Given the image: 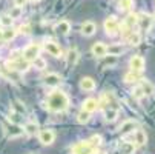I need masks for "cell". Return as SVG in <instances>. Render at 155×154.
Segmentation results:
<instances>
[{"instance_id": "cell-1", "label": "cell", "mask_w": 155, "mask_h": 154, "mask_svg": "<svg viewBox=\"0 0 155 154\" xmlns=\"http://www.w3.org/2000/svg\"><path fill=\"white\" fill-rule=\"evenodd\" d=\"M69 106V97L63 91H54L46 99V108L52 113H61Z\"/></svg>"}, {"instance_id": "cell-2", "label": "cell", "mask_w": 155, "mask_h": 154, "mask_svg": "<svg viewBox=\"0 0 155 154\" xmlns=\"http://www.w3.org/2000/svg\"><path fill=\"white\" fill-rule=\"evenodd\" d=\"M6 68L11 71H26L29 68V62H26L23 57L21 59H14L11 62H6Z\"/></svg>"}, {"instance_id": "cell-3", "label": "cell", "mask_w": 155, "mask_h": 154, "mask_svg": "<svg viewBox=\"0 0 155 154\" xmlns=\"http://www.w3.org/2000/svg\"><path fill=\"white\" fill-rule=\"evenodd\" d=\"M21 56H23V59H25L26 62H29V63H31L35 57H38V56H40V46H38V45H35V43H31V45H28V46L23 50Z\"/></svg>"}, {"instance_id": "cell-4", "label": "cell", "mask_w": 155, "mask_h": 154, "mask_svg": "<svg viewBox=\"0 0 155 154\" xmlns=\"http://www.w3.org/2000/svg\"><path fill=\"white\" fill-rule=\"evenodd\" d=\"M118 29H120V25H118V22L114 15H110L104 20V31H106L107 36H110V37L115 36L118 33Z\"/></svg>"}, {"instance_id": "cell-5", "label": "cell", "mask_w": 155, "mask_h": 154, "mask_svg": "<svg viewBox=\"0 0 155 154\" xmlns=\"http://www.w3.org/2000/svg\"><path fill=\"white\" fill-rule=\"evenodd\" d=\"M38 139H40L41 145H45V146L52 145L54 140H55V133L52 129H41L40 134H38Z\"/></svg>"}, {"instance_id": "cell-6", "label": "cell", "mask_w": 155, "mask_h": 154, "mask_svg": "<svg viewBox=\"0 0 155 154\" xmlns=\"http://www.w3.org/2000/svg\"><path fill=\"white\" fill-rule=\"evenodd\" d=\"M72 152L74 154H94L95 148H92L87 142H81V143H77L72 146Z\"/></svg>"}, {"instance_id": "cell-7", "label": "cell", "mask_w": 155, "mask_h": 154, "mask_svg": "<svg viewBox=\"0 0 155 154\" xmlns=\"http://www.w3.org/2000/svg\"><path fill=\"white\" fill-rule=\"evenodd\" d=\"M129 67L132 71H135V73H140L144 70V59L141 56H132L130 60H129Z\"/></svg>"}, {"instance_id": "cell-8", "label": "cell", "mask_w": 155, "mask_h": 154, "mask_svg": "<svg viewBox=\"0 0 155 154\" xmlns=\"http://www.w3.org/2000/svg\"><path fill=\"white\" fill-rule=\"evenodd\" d=\"M43 48H45L51 56H54V57H63V51H61V48L57 45L55 42H45V45H43Z\"/></svg>"}, {"instance_id": "cell-9", "label": "cell", "mask_w": 155, "mask_h": 154, "mask_svg": "<svg viewBox=\"0 0 155 154\" xmlns=\"http://www.w3.org/2000/svg\"><path fill=\"white\" fill-rule=\"evenodd\" d=\"M54 31L57 34L66 36V34H69V31H71V23L68 20H60V22H57V25L54 26Z\"/></svg>"}, {"instance_id": "cell-10", "label": "cell", "mask_w": 155, "mask_h": 154, "mask_svg": "<svg viewBox=\"0 0 155 154\" xmlns=\"http://www.w3.org/2000/svg\"><path fill=\"white\" fill-rule=\"evenodd\" d=\"M95 31H97V26H95L94 22H89V20H87V22H84V23L81 25V34H83L84 37L94 36Z\"/></svg>"}, {"instance_id": "cell-11", "label": "cell", "mask_w": 155, "mask_h": 154, "mask_svg": "<svg viewBox=\"0 0 155 154\" xmlns=\"http://www.w3.org/2000/svg\"><path fill=\"white\" fill-rule=\"evenodd\" d=\"M98 100L97 99H92V97H89V99H86L84 102H83V109L84 111H87V113H94V111H97L98 109Z\"/></svg>"}, {"instance_id": "cell-12", "label": "cell", "mask_w": 155, "mask_h": 154, "mask_svg": "<svg viewBox=\"0 0 155 154\" xmlns=\"http://www.w3.org/2000/svg\"><path fill=\"white\" fill-rule=\"evenodd\" d=\"M138 126L137 120H126L121 126H120V133L124 136V134H129V133H134V129Z\"/></svg>"}, {"instance_id": "cell-13", "label": "cell", "mask_w": 155, "mask_h": 154, "mask_svg": "<svg viewBox=\"0 0 155 154\" xmlns=\"http://www.w3.org/2000/svg\"><path fill=\"white\" fill-rule=\"evenodd\" d=\"M60 82H61V77H60L57 73H51V74H48V76L45 77V85H46V86H51V88L58 86Z\"/></svg>"}, {"instance_id": "cell-14", "label": "cell", "mask_w": 155, "mask_h": 154, "mask_svg": "<svg viewBox=\"0 0 155 154\" xmlns=\"http://www.w3.org/2000/svg\"><path fill=\"white\" fill-rule=\"evenodd\" d=\"M80 88L83 91H94L95 90V80L92 77H83L80 80Z\"/></svg>"}, {"instance_id": "cell-15", "label": "cell", "mask_w": 155, "mask_h": 154, "mask_svg": "<svg viewBox=\"0 0 155 154\" xmlns=\"http://www.w3.org/2000/svg\"><path fill=\"white\" fill-rule=\"evenodd\" d=\"M152 22H153V17L149 15V14H140L138 15V23L143 29H149L152 26Z\"/></svg>"}, {"instance_id": "cell-16", "label": "cell", "mask_w": 155, "mask_h": 154, "mask_svg": "<svg viewBox=\"0 0 155 154\" xmlns=\"http://www.w3.org/2000/svg\"><path fill=\"white\" fill-rule=\"evenodd\" d=\"M126 42L129 43V45H132V46H137V45H140V43H141V36H140V33L130 31V33L126 36Z\"/></svg>"}, {"instance_id": "cell-17", "label": "cell", "mask_w": 155, "mask_h": 154, "mask_svg": "<svg viewBox=\"0 0 155 154\" xmlns=\"http://www.w3.org/2000/svg\"><path fill=\"white\" fill-rule=\"evenodd\" d=\"M92 54L95 57H104L106 56V45L103 42H97L92 45Z\"/></svg>"}, {"instance_id": "cell-18", "label": "cell", "mask_w": 155, "mask_h": 154, "mask_svg": "<svg viewBox=\"0 0 155 154\" xmlns=\"http://www.w3.org/2000/svg\"><path fill=\"white\" fill-rule=\"evenodd\" d=\"M15 36H17V29H14L12 26L5 28V29L2 31V40H3V42H11V40L15 39Z\"/></svg>"}, {"instance_id": "cell-19", "label": "cell", "mask_w": 155, "mask_h": 154, "mask_svg": "<svg viewBox=\"0 0 155 154\" xmlns=\"http://www.w3.org/2000/svg\"><path fill=\"white\" fill-rule=\"evenodd\" d=\"M104 120L106 122H115L117 117H118V109H114V108H106L104 109Z\"/></svg>"}, {"instance_id": "cell-20", "label": "cell", "mask_w": 155, "mask_h": 154, "mask_svg": "<svg viewBox=\"0 0 155 154\" xmlns=\"http://www.w3.org/2000/svg\"><path fill=\"white\" fill-rule=\"evenodd\" d=\"M77 60H78V51L75 48H71L68 51V54H66V62H68L69 67H74L77 63Z\"/></svg>"}, {"instance_id": "cell-21", "label": "cell", "mask_w": 155, "mask_h": 154, "mask_svg": "<svg viewBox=\"0 0 155 154\" xmlns=\"http://www.w3.org/2000/svg\"><path fill=\"white\" fill-rule=\"evenodd\" d=\"M141 90H143V93H144V96H153V93H155V86L149 82V80H141Z\"/></svg>"}, {"instance_id": "cell-22", "label": "cell", "mask_w": 155, "mask_h": 154, "mask_svg": "<svg viewBox=\"0 0 155 154\" xmlns=\"http://www.w3.org/2000/svg\"><path fill=\"white\" fill-rule=\"evenodd\" d=\"M134 140H135V143L137 145H146V142H147V137H146V133L144 131H141V129H137L135 131V134H134Z\"/></svg>"}, {"instance_id": "cell-23", "label": "cell", "mask_w": 155, "mask_h": 154, "mask_svg": "<svg viewBox=\"0 0 155 154\" xmlns=\"http://www.w3.org/2000/svg\"><path fill=\"white\" fill-rule=\"evenodd\" d=\"M121 53H124V48L121 45H110V46H106V54L109 56H120Z\"/></svg>"}, {"instance_id": "cell-24", "label": "cell", "mask_w": 155, "mask_h": 154, "mask_svg": "<svg viewBox=\"0 0 155 154\" xmlns=\"http://www.w3.org/2000/svg\"><path fill=\"white\" fill-rule=\"evenodd\" d=\"M89 120H91V113L84 111V109H81V111L77 114V122H78V123H81V125L87 123Z\"/></svg>"}, {"instance_id": "cell-25", "label": "cell", "mask_w": 155, "mask_h": 154, "mask_svg": "<svg viewBox=\"0 0 155 154\" xmlns=\"http://www.w3.org/2000/svg\"><path fill=\"white\" fill-rule=\"evenodd\" d=\"M23 131H25L26 134H29V136H34L37 131H38V125H37L35 122H28V123L25 125Z\"/></svg>"}, {"instance_id": "cell-26", "label": "cell", "mask_w": 155, "mask_h": 154, "mask_svg": "<svg viewBox=\"0 0 155 154\" xmlns=\"http://www.w3.org/2000/svg\"><path fill=\"white\" fill-rule=\"evenodd\" d=\"M31 63L34 65V67H35L37 70H40V71H43V70H45V68L48 67V63H46V60L43 59V57H40V56H38V57H35V59H34V60H32Z\"/></svg>"}, {"instance_id": "cell-27", "label": "cell", "mask_w": 155, "mask_h": 154, "mask_svg": "<svg viewBox=\"0 0 155 154\" xmlns=\"http://www.w3.org/2000/svg\"><path fill=\"white\" fill-rule=\"evenodd\" d=\"M21 14H23V8H21V6H15V5H14V6L9 9V17H11L12 20L20 19Z\"/></svg>"}, {"instance_id": "cell-28", "label": "cell", "mask_w": 155, "mask_h": 154, "mask_svg": "<svg viewBox=\"0 0 155 154\" xmlns=\"http://www.w3.org/2000/svg\"><path fill=\"white\" fill-rule=\"evenodd\" d=\"M12 19L9 17V14H3V15H0V25H2L3 28H9L12 26Z\"/></svg>"}, {"instance_id": "cell-29", "label": "cell", "mask_w": 155, "mask_h": 154, "mask_svg": "<svg viewBox=\"0 0 155 154\" xmlns=\"http://www.w3.org/2000/svg\"><path fill=\"white\" fill-rule=\"evenodd\" d=\"M124 23H126L127 26H130V28H134V25L138 23V15H137V14H129V15L126 17V20H124Z\"/></svg>"}, {"instance_id": "cell-30", "label": "cell", "mask_w": 155, "mask_h": 154, "mask_svg": "<svg viewBox=\"0 0 155 154\" xmlns=\"http://www.w3.org/2000/svg\"><path fill=\"white\" fill-rule=\"evenodd\" d=\"M118 5H120V9L129 11V9H132V6H134V0H120Z\"/></svg>"}, {"instance_id": "cell-31", "label": "cell", "mask_w": 155, "mask_h": 154, "mask_svg": "<svg viewBox=\"0 0 155 154\" xmlns=\"http://www.w3.org/2000/svg\"><path fill=\"white\" fill-rule=\"evenodd\" d=\"M137 80H138V76H137L135 71H130V73H127V74L124 76V82H126V83H134V82H137Z\"/></svg>"}, {"instance_id": "cell-32", "label": "cell", "mask_w": 155, "mask_h": 154, "mask_svg": "<svg viewBox=\"0 0 155 154\" xmlns=\"http://www.w3.org/2000/svg\"><path fill=\"white\" fill-rule=\"evenodd\" d=\"M132 96H134V99H137V100L143 99V97H144V93H143V90H141V86H135L134 90H132Z\"/></svg>"}, {"instance_id": "cell-33", "label": "cell", "mask_w": 155, "mask_h": 154, "mask_svg": "<svg viewBox=\"0 0 155 154\" xmlns=\"http://www.w3.org/2000/svg\"><path fill=\"white\" fill-rule=\"evenodd\" d=\"M86 142L89 143L92 148H95V146H98V145L101 143V137H100V136H92L89 140H86Z\"/></svg>"}, {"instance_id": "cell-34", "label": "cell", "mask_w": 155, "mask_h": 154, "mask_svg": "<svg viewBox=\"0 0 155 154\" xmlns=\"http://www.w3.org/2000/svg\"><path fill=\"white\" fill-rule=\"evenodd\" d=\"M134 143H130V142H126L123 146H121V149H123V152L124 154H132V152H134Z\"/></svg>"}, {"instance_id": "cell-35", "label": "cell", "mask_w": 155, "mask_h": 154, "mask_svg": "<svg viewBox=\"0 0 155 154\" xmlns=\"http://www.w3.org/2000/svg\"><path fill=\"white\" fill-rule=\"evenodd\" d=\"M106 60H104V65L106 67H114V65H117V56H104Z\"/></svg>"}, {"instance_id": "cell-36", "label": "cell", "mask_w": 155, "mask_h": 154, "mask_svg": "<svg viewBox=\"0 0 155 154\" xmlns=\"http://www.w3.org/2000/svg\"><path fill=\"white\" fill-rule=\"evenodd\" d=\"M21 133H23V128H20V126H12V128L9 129V136H11V137H17V136H20Z\"/></svg>"}, {"instance_id": "cell-37", "label": "cell", "mask_w": 155, "mask_h": 154, "mask_svg": "<svg viewBox=\"0 0 155 154\" xmlns=\"http://www.w3.org/2000/svg\"><path fill=\"white\" fill-rule=\"evenodd\" d=\"M17 33H21V34H29V33H31V26H29V25H21V26L17 29Z\"/></svg>"}, {"instance_id": "cell-38", "label": "cell", "mask_w": 155, "mask_h": 154, "mask_svg": "<svg viewBox=\"0 0 155 154\" xmlns=\"http://www.w3.org/2000/svg\"><path fill=\"white\" fill-rule=\"evenodd\" d=\"M26 2H28V0H14V5H15V6H21V8H23V6L26 5Z\"/></svg>"}, {"instance_id": "cell-39", "label": "cell", "mask_w": 155, "mask_h": 154, "mask_svg": "<svg viewBox=\"0 0 155 154\" xmlns=\"http://www.w3.org/2000/svg\"><path fill=\"white\" fill-rule=\"evenodd\" d=\"M31 2H34V3H37V2H40V0H31Z\"/></svg>"}]
</instances>
